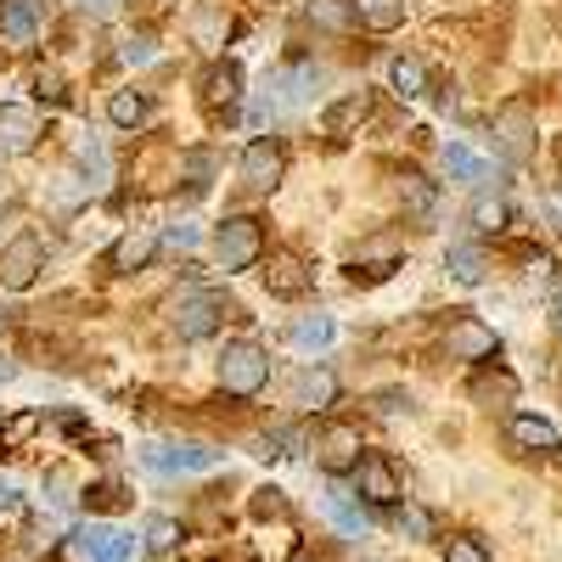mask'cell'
Listing matches in <instances>:
<instances>
[{
    "label": "cell",
    "instance_id": "4dcf8cb0",
    "mask_svg": "<svg viewBox=\"0 0 562 562\" xmlns=\"http://www.w3.org/2000/svg\"><path fill=\"white\" fill-rule=\"evenodd\" d=\"M85 506H90V512H119V506H130V495H124V484L102 479V484L85 490Z\"/></svg>",
    "mask_w": 562,
    "mask_h": 562
},
{
    "label": "cell",
    "instance_id": "4316f807",
    "mask_svg": "<svg viewBox=\"0 0 562 562\" xmlns=\"http://www.w3.org/2000/svg\"><path fill=\"white\" fill-rule=\"evenodd\" d=\"M326 518H333L344 535H355V540L366 535V512H360V506H355L344 490H326Z\"/></svg>",
    "mask_w": 562,
    "mask_h": 562
},
{
    "label": "cell",
    "instance_id": "cb8c5ba5",
    "mask_svg": "<svg viewBox=\"0 0 562 562\" xmlns=\"http://www.w3.org/2000/svg\"><path fill=\"white\" fill-rule=\"evenodd\" d=\"M484 270H490V259H484V248H479V243H456V248H450V276H456V281L479 288Z\"/></svg>",
    "mask_w": 562,
    "mask_h": 562
},
{
    "label": "cell",
    "instance_id": "f546056e",
    "mask_svg": "<svg viewBox=\"0 0 562 562\" xmlns=\"http://www.w3.org/2000/svg\"><path fill=\"white\" fill-rule=\"evenodd\" d=\"M0 34H7L12 45H29V40L40 34V23H34V18H23L18 7H7V0H0Z\"/></svg>",
    "mask_w": 562,
    "mask_h": 562
},
{
    "label": "cell",
    "instance_id": "7c38bea8",
    "mask_svg": "<svg viewBox=\"0 0 562 562\" xmlns=\"http://www.w3.org/2000/svg\"><path fill=\"white\" fill-rule=\"evenodd\" d=\"M243 102V63H214L203 74V108L209 113H231Z\"/></svg>",
    "mask_w": 562,
    "mask_h": 562
},
{
    "label": "cell",
    "instance_id": "8fae6325",
    "mask_svg": "<svg viewBox=\"0 0 562 562\" xmlns=\"http://www.w3.org/2000/svg\"><path fill=\"white\" fill-rule=\"evenodd\" d=\"M445 349L456 355V360H495V333H490V326L484 321H473V315H461L456 326H450V333H445Z\"/></svg>",
    "mask_w": 562,
    "mask_h": 562
},
{
    "label": "cell",
    "instance_id": "5bb4252c",
    "mask_svg": "<svg viewBox=\"0 0 562 562\" xmlns=\"http://www.w3.org/2000/svg\"><path fill=\"white\" fill-rule=\"evenodd\" d=\"M371 113H378V97H371V90H349V97L344 102H333V108H326V135H355Z\"/></svg>",
    "mask_w": 562,
    "mask_h": 562
},
{
    "label": "cell",
    "instance_id": "277c9868",
    "mask_svg": "<svg viewBox=\"0 0 562 562\" xmlns=\"http://www.w3.org/2000/svg\"><path fill=\"white\" fill-rule=\"evenodd\" d=\"M281 175H288V147L270 140V135L248 140V153H243V186L248 192H276Z\"/></svg>",
    "mask_w": 562,
    "mask_h": 562
},
{
    "label": "cell",
    "instance_id": "8d00e7d4",
    "mask_svg": "<svg viewBox=\"0 0 562 562\" xmlns=\"http://www.w3.org/2000/svg\"><path fill=\"white\" fill-rule=\"evenodd\" d=\"M473 225H479V231H501V225H506V203H501V198H479V203H473Z\"/></svg>",
    "mask_w": 562,
    "mask_h": 562
},
{
    "label": "cell",
    "instance_id": "f6af8a7d",
    "mask_svg": "<svg viewBox=\"0 0 562 562\" xmlns=\"http://www.w3.org/2000/svg\"><path fill=\"white\" fill-rule=\"evenodd\" d=\"M52 501H57V506L74 501V495H68V473H52Z\"/></svg>",
    "mask_w": 562,
    "mask_h": 562
},
{
    "label": "cell",
    "instance_id": "30bf717a",
    "mask_svg": "<svg viewBox=\"0 0 562 562\" xmlns=\"http://www.w3.org/2000/svg\"><path fill=\"white\" fill-rule=\"evenodd\" d=\"M140 461H147L153 473H209V467H220V450H209V445H153Z\"/></svg>",
    "mask_w": 562,
    "mask_h": 562
},
{
    "label": "cell",
    "instance_id": "3957f363",
    "mask_svg": "<svg viewBox=\"0 0 562 562\" xmlns=\"http://www.w3.org/2000/svg\"><path fill=\"white\" fill-rule=\"evenodd\" d=\"M495 153L506 164H524L535 153V108L529 102H506L495 113Z\"/></svg>",
    "mask_w": 562,
    "mask_h": 562
},
{
    "label": "cell",
    "instance_id": "bcb514c9",
    "mask_svg": "<svg viewBox=\"0 0 562 562\" xmlns=\"http://www.w3.org/2000/svg\"><path fill=\"white\" fill-rule=\"evenodd\" d=\"M12 506H18V490H12V484H0V512H12Z\"/></svg>",
    "mask_w": 562,
    "mask_h": 562
},
{
    "label": "cell",
    "instance_id": "e575fe53",
    "mask_svg": "<svg viewBox=\"0 0 562 562\" xmlns=\"http://www.w3.org/2000/svg\"><path fill=\"white\" fill-rule=\"evenodd\" d=\"M192 29H198V40H203V45H220V40L231 34V23H225V12H214V7H203V12L192 18Z\"/></svg>",
    "mask_w": 562,
    "mask_h": 562
},
{
    "label": "cell",
    "instance_id": "603a6c76",
    "mask_svg": "<svg viewBox=\"0 0 562 562\" xmlns=\"http://www.w3.org/2000/svg\"><path fill=\"white\" fill-rule=\"evenodd\" d=\"M333 338H338V321H333V315H304V321H293V344H299L304 355H310V349L321 355Z\"/></svg>",
    "mask_w": 562,
    "mask_h": 562
},
{
    "label": "cell",
    "instance_id": "83f0119b",
    "mask_svg": "<svg viewBox=\"0 0 562 562\" xmlns=\"http://www.w3.org/2000/svg\"><path fill=\"white\" fill-rule=\"evenodd\" d=\"M349 0H310V23L315 29H326V34H338V29H349Z\"/></svg>",
    "mask_w": 562,
    "mask_h": 562
},
{
    "label": "cell",
    "instance_id": "7bdbcfd3",
    "mask_svg": "<svg viewBox=\"0 0 562 562\" xmlns=\"http://www.w3.org/2000/svg\"><path fill=\"white\" fill-rule=\"evenodd\" d=\"M378 411H383V416H400V411H411V394H400V389H383V394H378Z\"/></svg>",
    "mask_w": 562,
    "mask_h": 562
},
{
    "label": "cell",
    "instance_id": "f35d334b",
    "mask_svg": "<svg viewBox=\"0 0 562 562\" xmlns=\"http://www.w3.org/2000/svg\"><path fill=\"white\" fill-rule=\"evenodd\" d=\"M180 164H186V175H192V192H209V175H214V158H209V153H186Z\"/></svg>",
    "mask_w": 562,
    "mask_h": 562
},
{
    "label": "cell",
    "instance_id": "ba28073f",
    "mask_svg": "<svg viewBox=\"0 0 562 562\" xmlns=\"http://www.w3.org/2000/svg\"><path fill=\"white\" fill-rule=\"evenodd\" d=\"M315 450H321V467H326V473H355V461L366 456L360 428H349V422H326L321 439H315Z\"/></svg>",
    "mask_w": 562,
    "mask_h": 562
},
{
    "label": "cell",
    "instance_id": "7a4b0ae2",
    "mask_svg": "<svg viewBox=\"0 0 562 562\" xmlns=\"http://www.w3.org/2000/svg\"><path fill=\"white\" fill-rule=\"evenodd\" d=\"M220 383H225V394H259L270 383V355L248 338L225 344L220 349Z\"/></svg>",
    "mask_w": 562,
    "mask_h": 562
},
{
    "label": "cell",
    "instance_id": "6da1fadb",
    "mask_svg": "<svg viewBox=\"0 0 562 562\" xmlns=\"http://www.w3.org/2000/svg\"><path fill=\"white\" fill-rule=\"evenodd\" d=\"M214 259L220 270H248L265 259V225L254 214H231L220 231H214Z\"/></svg>",
    "mask_w": 562,
    "mask_h": 562
},
{
    "label": "cell",
    "instance_id": "4fadbf2b",
    "mask_svg": "<svg viewBox=\"0 0 562 562\" xmlns=\"http://www.w3.org/2000/svg\"><path fill=\"white\" fill-rule=\"evenodd\" d=\"M40 135V119L29 108H0V164L7 158H23Z\"/></svg>",
    "mask_w": 562,
    "mask_h": 562
},
{
    "label": "cell",
    "instance_id": "f907efd6",
    "mask_svg": "<svg viewBox=\"0 0 562 562\" xmlns=\"http://www.w3.org/2000/svg\"><path fill=\"white\" fill-rule=\"evenodd\" d=\"M557 310H562V304H557Z\"/></svg>",
    "mask_w": 562,
    "mask_h": 562
},
{
    "label": "cell",
    "instance_id": "d6a6232c",
    "mask_svg": "<svg viewBox=\"0 0 562 562\" xmlns=\"http://www.w3.org/2000/svg\"><path fill=\"white\" fill-rule=\"evenodd\" d=\"M445 562H495V557L484 551L479 535H456V540H445Z\"/></svg>",
    "mask_w": 562,
    "mask_h": 562
},
{
    "label": "cell",
    "instance_id": "60d3db41",
    "mask_svg": "<svg viewBox=\"0 0 562 562\" xmlns=\"http://www.w3.org/2000/svg\"><path fill=\"white\" fill-rule=\"evenodd\" d=\"M7 7H18L23 18H34V23H45V18H52V7H57V0H7Z\"/></svg>",
    "mask_w": 562,
    "mask_h": 562
},
{
    "label": "cell",
    "instance_id": "9a60e30c",
    "mask_svg": "<svg viewBox=\"0 0 562 562\" xmlns=\"http://www.w3.org/2000/svg\"><path fill=\"white\" fill-rule=\"evenodd\" d=\"M74 551L79 557H90V562H130V551H135V540H124V535H113V529H79L74 535Z\"/></svg>",
    "mask_w": 562,
    "mask_h": 562
},
{
    "label": "cell",
    "instance_id": "d6986e66",
    "mask_svg": "<svg viewBox=\"0 0 562 562\" xmlns=\"http://www.w3.org/2000/svg\"><path fill=\"white\" fill-rule=\"evenodd\" d=\"M400 265V243H389V237H378V243H366L360 254H355V281H383L389 270Z\"/></svg>",
    "mask_w": 562,
    "mask_h": 562
},
{
    "label": "cell",
    "instance_id": "ffe728a7",
    "mask_svg": "<svg viewBox=\"0 0 562 562\" xmlns=\"http://www.w3.org/2000/svg\"><path fill=\"white\" fill-rule=\"evenodd\" d=\"M108 119H113L119 130H140V124H153V97H147V90H113Z\"/></svg>",
    "mask_w": 562,
    "mask_h": 562
},
{
    "label": "cell",
    "instance_id": "1f68e13d",
    "mask_svg": "<svg viewBox=\"0 0 562 562\" xmlns=\"http://www.w3.org/2000/svg\"><path fill=\"white\" fill-rule=\"evenodd\" d=\"M175 546H180V524H175V518H153V524H147V551H153V557H169Z\"/></svg>",
    "mask_w": 562,
    "mask_h": 562
},
{
    "label": "cell",
    "instance_id": "836d02e7",
    "mask_svg": "<svg viewBox=\"0 0 562 562\" xmlns=\"http://www.w3.org/2000/svg\"><path fill=\"white\" fill-rule=\"evenodd\" d=\"M400 535L405 540H434V518H428V512H422V506H400Z\"/></svg>",
    "mask_w": 562,
    "mask_h": 562
},
{
    "label": "cell",
    "instance_id": "7402d4cb",
    "mask_svg": "<svg viewBox=\"0 0 562 562\" xmlns=\"http://www.w3.org/2000/svg\"><path fill=\"white\" fill-rule=\"evenodd\" d=\"M349 12H355L366 29L389 34V29H400V23H405V0H349Z\"/></svg>",
    "mask_w": 562,
    "mask_h": 562
},
{
    "label": "cell",
    "instance_id": "7dc6e473",
    "mask_svg": "<svg viewBox=\"0 0 562 562\" xmlns=\"http://www.w3.org/2000/svg\"><path fill=\"white\" fill-rule=\"evenodd\" d=\"M85 7H90V12H113V7H119V0H85Z\"/></svg>",
    "mask_w": 562,
    "mask_h": 562
},
{
    "label": "cell",
    "instance_id": "8992f818",
    "mask_svg": "<svg viewBox=\"0 0 562 562\" xmlns=\"http://www.w3.org/2000/svg\"><path fill=\"white\" fill-rule=\"evenodd\" d=\"M355 490L371 501V506H394L400 501V473H394V461L383 450H366L355 461Z\"/></svg>",
    "mask_w": 562,
    "mask_h": 562
},
{
    "label": "cell",
    "instance_id": "d4e9b609",
    "mask_svg": "<svg viewBox=\"0 0 562 562\" xmlns=\"http://www.w3.org/2000/svg\"><path fill=\"white\" fill-rule=\"evenodd\" d=\"M445 169H450L456 180H473V186L490 180V164H484L473 147H461V140H445Z\"/></svg>",
    "mask_w": 562,
    "mask_h": 562
},
{
    "label": "cell",
    "instance_id": "ac0fdd59",
    "mask_svg": "<svg viewBox=\"0 0 562 562\" xmlns=\"http://www.w3.org/2000/svg\"><path fill=\"white\" fill-rule=\"evenodd\" d=\"M299 411H321V405H333L338 400V383H333V371H299V378H293V394H288Z\"/></svg>",
    "mask_w": 562,
    "mask_h": 562
},
{
    "label": "cell",
    "instance_id": "44dd1931",
    "mask_svg": "<svg viewBox=\"0 0 562 562\" xmlns=\"http://www.w3.org/2000/svg\"><path fill=\"white\" fill-rule=\"evenodd\" d=\"M467 394H473L479 405H512V400H518V378L495 366V371H479V378L467 383Z\"/></svg>",
    "mask_w": 562,
    "mask_h": 562
},
{
    "label": "cell",
    "instance_id": "2e32d148",
    "mask_svg": "<svg viewBox=\"0 0 562 562\" xmlns=\"http://www.w3.org/2000/svg\"><path fill=\"white\" fill-rule=\"evenodd\" d=\"M153 254H158V231L135 225V231H124V237L113 243V259H108V265H113L119 276H130V270H140V265H147Z\"/></svg>",
    "mask_w": 562,
    "mask_h": 562
},
{
    "label": "cell",
    "instance_id": "52a82bcc",
    "mask_svg": "<svg viewBox=\"0 0 562 562\" xmlns=\"http://www.w3.org/2000/svg\"><path fill=\"white\" fill-rule=\"evenodd\" d=\"M40 265H45V243H40V237H29V231H23L18 243H7V248H0V288L23 293L29 281L40 276Z\"/></svg>",
    "mask_w": 562,
    "mask_h": 562
},
{
    "label": "cell",
    "instance_id": "ab89813d",
    "mask_svg": "<svg viewBox=\"0 0 562 562\" xmlns=\"http://www.w3.org/2000/svg\"><path fill=\"white\" fill-rule=\"evenodd\" d=\"M124 63H153V34H135V40H124Z\"/></svg>",
    "mask_w": 562,
    "mask_h": 562
},
{
    "label": "cell",
    "instance_id": "9c48e42d",
    "mask_svg": "<svg viewBox=\"0 0 562 562\" xmlns=\"http://www.w3.org/2000/svg\"><path fill=\"white\" fill-rule=\"evenodd\" d=\"M259 276H265V293H270V299H304L310 281H315L310 265H304L299 254H270Z\"/></svg>",
    "mask_w": 562,
    "mask_h": 562
},
{
    "label": "cell",
    "instance_id": "e0dca14e",
    "mask_svg": "<svg viewBox=\"0 0 562 562\" xmlns=\"http://www.w3.org/2000/svg\"><path fill=\"white\" fill-rule=\"evenodd\" d=\"M506 439L518 450H562V434L551 428L546 416H512L506 422Z\"/></svg>",
    "mask_w": 562,
    "mask_h": 562
},
{
    "label": "cell",
    "instance_id": "5b68a950",
    "mask_svg": "<svg viewBox=\"0 0 562 562\" xmlns=\"http://www.w3.org/2000/svg\"><path fill=\"white\" fill-rule=\"evenodd\" d=\"M225 310H231L225 293H186V299L175 304L169 321H175V333H180V338H209L214 326L225 321Z\"/></svg>",
    "mask_w": 562,
    "mask_h": 562
},
{
    "label": "cell",
    "instance_id": "b9f144b4",
    "mask_svg": "<svg viewBox=\"0 0 562 562\" xmlns=\"http://www.w3.org/2000/svg\"><path fill=\"white\" fill-rule=\"evenodd\" d=\"M169 248H198V225H192V220L169 225Z\"/></svg>",
    "mask_w": 562,
    "mask_h": 562
},
{
    "label": "cell",
    "instance_id": "d590c367",
    "mask_svg": "<svg viewBox=\"0 0 562 562\" xmlns=\"http://www.w3.org/2000/svg\"><path fill=\"white\" fill-rule=\"evenodd\" d=\"M400 198L416 209V214H428L434 209V186L428 180H422V175H405V186H400Z\"/></svg>",
    "mask_w": 562,
    "mask_h": 562
},
{
    "label": "cell",
    "instance_id": "681fc988",
    "mask_svg": "<svg viewBox=\"0 0 562 562\" xmlns=\"http://www.w3.org/2000/svg\"><path fill=\"white\" fill-rule=\"evenodd\" d=\"M557 164H562V140H557Z\"/></svg>",
    "mask_w": 562,
    "mask_h": 562
},
{
    "label": "cell",
    "instance_id": "484cf974",
    "mask_svg": "<svg viewBox=\"0 0 562 562\" xmlns=\"http://www.w3.org/2000/svg\"><path fill=\"white\" fill-rule=\"evenodd\" d=\"M74 158L85 169V186H108V147H102V135H85L74 147Z\"/></svg>",
    "mask_w": 562,
    "mask_h": 562
},
{
    "label": "cell",
    "instance_id": "74e56055",
    "mask_svg": "<svg viewBox=\"0 0 562 562\" xmlns=\"http://www.w3.org/2000/svg\"><path fill=\"white\" fill-rule=\"evenodd\" d=\"M254 518H288V495L281 490H254Z\"/></svg>",
    "mask_w": 562,
    "mask_h": 562
},
{
    "label": "cell",
    "instance_id": "f1b7e54d",
    "mask_svg": "<svg viewBox=\"0 0 562 562\" xmlns=\"http://www.w3.org/2000/svg\"><path fill=\"white\" fill-rule=\"evenodd\" d=\"M394 90L400 97H422V90H428V68H422V57H394Z\"/></svg>",
    "mask_w": 562,
    "mask_h": 562
},
{
    "label": "cell",
    "instance_id": "c3c4849f",
    "mask_svg": "<svg viewBox=\"0 0 562 562\" xmlns=\"http://www.w3.org/2000/svg\"><path fill=\"white\" fill-rule=\"evenodd\" d=\"M551 214H557V225H562V198H551Z\"/></svg>",
    "mask_w": 562,
    "mask_h": 562
},
{
    "label": "cell",
    "instance_id": "ee69618b",
    "mask_svg": "<svg viewBox=\"0 0 562 562\" xmlns=\"http://www.w3.org/2000/svg\"><path fill=\"white\" fill-rule=\"evenodd\" d=\"M34 90H40L45 102H63V79L57 74H34Z\"/></svg>",
    "mask_w": 562,
    "mask_h": 562
}]
</instances>
